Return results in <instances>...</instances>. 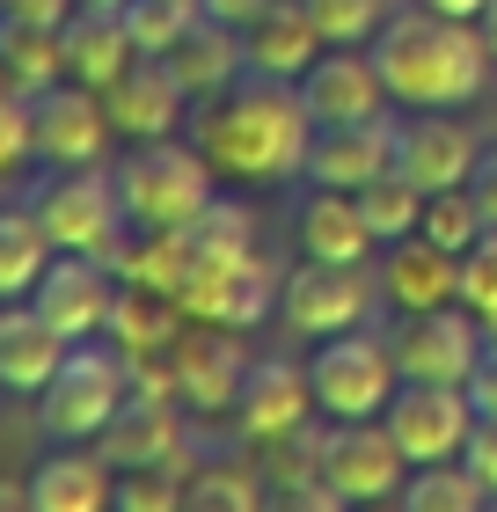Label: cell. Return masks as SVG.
I'll return each mask as SVG.
<instances>
[{"label": "cell", "instance_id": "7dc6e473", "mask_svg": "<svg viewBox=\"0 0 497 512\" xmlns=\"http://www.w3.org/2000/svg\"><path fill=\"white\" fill-rule=\"evenodd\" d=\"M476 30H483V44H490V59H497V0H490V8L476 15Z\"/></svg>", "mask_w": 497, "mask_h": 512}, {"label": "cell", "instance_id": "1f68e13d", "mask_svg": "<svg viewBox=\"0 0 497 512\" xmlns=\"http://www.w3.org/2000/svg\"><path fill=\"white\" fill-rule=\"evenodd\" d=\"M351 198H359V213H366V227H373V242H381V249L402 242V235H417V220H424V191L402 169H381L373 183H359Z\"/></svg>", "mask_w": 497, "mask_h": 512}, {"label": "cell", "instance_id": "bcb514c9", "mask_svg": "<svg viewBox=\"0 0 497 512\" xmlns=\"http://www.w3.org/2000/svg\"><path fill=\"white\" fill-rule=\"evenodd\" d=\"M30 505V483H15V476H0V512H22Z\"/></svg>", "mask_w": 497, "mask_h": 512}, {"label": "cell", "instance_id": "277c9868", "mask_svg": "<svg viewBox=\"0 0 497 512\" xmlns=\"http://www.w3.org/2000/svg\"><path fill=\"white\" fill-rule=\"evenodd\" d=\"M125 395H132V359L117 344L81 337V344H66L59 374L37 388V425L59 447H96V432L125 410Z\"/></svg>", "mask_w": 497, "mask_h": 512}, {"label": "cell", "instance_id": "603a6c76", "mask_svg": "<svg viewBox=\"0 0 497 512\" xmlns=\"http://www.w3.org/2000/svg\"><path fill=\"white\" fill-rule=\"evenodd\" d=\"M242 59H249V74H271V81H300L307 66L322 59V30L307 22L300 0H271L264 15L242 30Z\"/></svg>", "mask_w": 497, "mask_h": 512}, {"label": "cell", "instance_id": "d4e9b609", "mask_svg": "<svg viewBox=\"0 0 497 512\" xmlns=\"http://www.w3.org/2000/svg\"><path fill=\"white\" fill-rule=\"evenodd\" d=\"M117 491V469L103 454H44L30 476V512H103Z\"/></svg>", "mask_w": 497, "mask_h": 512}, {"label": "cell", "instance_id": "d6986e66", "mask_svg": "<svg viewBox=\"0 0 497 512\" xmlns=\"http://www.w3.org/2000/svg\"><path fill=\"white\" fill-rule=\"evenodd\" d=\"M381 169H395V118H366V125H315L300 176L322 191H359Z\"/></svg>", "mask_w": 497, "mask_h": 512}, {"label": "cell", "instance_id": "4fadbf2b", "mask_svg": "<svg viewBox=\"0 0 497 512\" xmlns=\"http://www.w3.org/2000/svg\"><path fill=\"white\" fill-rule=\"evenodd\" d=\"M293 88H300V103H307L315 125H366V118H388L395 110L373 52H351V44H322V59L307 66Z\"/></svg>", "mask_w": 497, "mask_h": 512}, {"label": "cell", "instance_id": "7402d4cb", "mask_svg": "<svg viewBox=\"0 0 497 512\" xmlns=\"http://www.w3.org/2000/svg\"><path fill=\"white\" fill-rule=\"evenodd\" d=\"M66 344H74V337H59L30 300H0V388H8V395H37L44 381L59 374Z\"/></svg>", "mask_w": 497, "mask_h": 512}, {"label": "cell", "instance_id": "8fae6325", "mask_svg": "<svg viewBox=\"0 0 497 512\" xmlns=\"http://www.w3.org/2000/svg\"><path fill=\"white\" fill-rule=\"evenodd\" d=\"M110 300H117V264L103 256H81V249H59L44 278L30 286V308L52 322L59 337H103L110 330Z\"/></svg>", "mask_w": 497, "mask_h": 512}, {"label": "cell", "instance_id": "7bdbcfd3", "mask_svg": "<svg viewBox=\"0 0 497 512\" xmlns=\"http://www.w3.org/2000/svg\"><path fill=\"white\" fill-rule=\"evenodd\" d=\"M0 15H15V22H44V30H59V22L74 15V0H0Z\"/></svg>", "mask_w": 497, "mask_h": 512}, {"label": "cell", "instance_id": "4dcf8cb0", "mask_svg": "<svg viewBox=\"0 0 497 512\" xmlns=\"http://www.w3.org/2000/svg\"><path fill=\"white\" fill-rule=\"evenodd\" d=\"M483 476L468 461H424L402 476V512H483Z\"/></svg>", "mask_w": 497, "mask_h": 512}, {"label": "cell", "instance_id": "484cf974", "mask_svg": "<svg viewBox=\"0 0 497 512\" xmlns=\"http://www.w3.org/2000/svg\"><path fill=\"white\" fill-rule=\"evenodd\" d=\"M183 322H191V315H183L169 293L132 286V278H125V286H117V300H110V344H117L125 359H161V352L183 337Z\"/></svg>", "mask_w": 497, "mask_h": 512}, {"label": "cell", "instance_id": "74e56055", "mask_svg": "<svg viewBox=\"0 0 497 512\" xmlns=\"http://www.w3.org/2000/svg\"><path fill=\"white\" fill-rule=\"evenodd\" d=\"M417 235H432L439 249H468V242H476L483 235V213H476V198H468V191H432V198H424V220H417Z\"/></svg>", "mask_w": 497, "mask_h": 512}, {"label": "cell", "instance_id": "6da1fadb", "mask_svg": "<svg viewBox=\"0 0 497 512\" xmlns=\"http://www.w3.org/2000/svg\"><path fill=\"white\" fill-rule=\"evenodd\" d=\"M307 139H315V118H307L300 88L271 81V74L227 81L220 96H205L198 118H191V147L227 183H286V176H300Z\"/></svg>", "mask_w": 497, "mask_h": 512}, {"label": "cell", "instance_id": "ab89813d", "mask_svg": "<svg viewBox=\"0 0 497 512\" xmlns=\"http://www.w3.org/2000/svg\"><path fill=\"white\" fill-rule=\"evenodd\" d=\"M461 461L483 476V491L497 498V417H476V432H468V447H461Z\"/></svg>", "mask_w": 497, "mask_h": 512}, {"label": "cell", "instance_id": "8d00e7d4", "mask_svg": "<svg viewBox=\"0 0 497 512\" xmlns=\"http://www.w3.org/2000/svg\"><path fill=\"white\" fill-rule=\"evenodd\" d=\"M300 8L322 30V44H373V30L388 22V0H300Z\"/></svg>", "mask_w": 497, "mask_h": 512}, {"label": "cell", "instance_id": "f1b7e54d", "mask_svg": "<svg viewBox=\"0 0 497 512\" xmlns=\"http://www.w3.org/2000/svg\"><path fill=\"white\" fill-rule=\"evenodd\" d=\"M0 66H8V81L22 96H44L52 81H66V44H59V30H44V22L0 15Z\"/></svg>", "mask_w": 497, "mask_h": 512}, {"label": "cell", "instance_id": "cb8c5ba5", "mask_svg": "<svg viewBox=\"0 0 497 512\" xmlns=\"http://www.w3.org/2000/svg\"><path fill=\"white\" fill-rule=\"evenodd\" d=\"M373 249L381 242H373V227H366L351 191H322L315 183L300 198V256H315V264H366Z\"/></svg>", "mask_w": 497, "mask_h": 512}, {"label": "cell", "instance_id": "60d3db41", "mask_svg": "<svg viewBox=\"0 0 497 512\" xmlns=\"http://www.w3.org/2000/svg\"><path fill=\"white\" fill-rule=\"evenodd\" d=\"M461 191L476 198L483 227H497V147H483V154H476V169H468V183H461Z\"/></svg>", "mask_w": 497, "mask_h": 512}, {"label": "cell", "instance_id": "30bf717a", "mask_svg": "<svg viewBox=\"0 0 497 512\" xmlns=\"http://www.w3.org/2000/svg\"><path fill=\"white\" fill-rule=\"evenodd\" d=\"M373 278L381 271H366V264H315V256H300V271H286L278 315H286V330H300V337L359 330L373 315Z\"/></svg>", "mask_w": 497, "mask_h": 512}, {"label": "cell", "instance_id": "44dd1931", "mask_svg": "<svg viewBox=\"0 0 497 512\" xmlns=\"http://www.w3.org/2000/svg\"><path fill=\"white\" fill-rule=\"evenodd\" d=\"M59 44H66V81L96 88V96L139 59V44H132V30H125L117 8H74L59 22Z\"/></svg>", "mask_w": 497, "mask_h": 512}, {"label": "cell", "instance_id": "9c48e42d", "mask_svg": "<svg viewBox=\"0 0 497 512\" xmlns=\"http://www.w3.org/2000/svg\"><path fill=\"white\" fill-rule=\"evenodd\" d=\"M30 139H37V161L44 169H96V161L110 154V103L96 96V88L81 81H52L44 96H30Z\"/></svg>", "mask_w": 497, "mask_h": 512}, {"label": "cell", "instance_id": "681fc988", "mask_svg": "<svg viewBox=\"0 0 497 512\" xmlns=\"http://www.w3.org/2000/svg\"><path fill=\"white\" fill-rule=\"evenodd\" d=\"M74 8H125V0H74Z\"/></svg>", "mask_w": 497, "mask_h": 512}, {"label": "cell", "instance_id": "7a4b0ae2", "mask_svg": "<svg viewBox=\"0 0 497 512\" xmlns=\"http://www.w3.org/2000/svg\"><path fill=\"white\" fill-rule=\"evenodd\" d=\"M366 52H373L388 96L402 110H461V103H476L483 81H490L483 30L476 22H454V15H432L424 0L410 15H388Z\"/></svg>", "mask_w": 497, "mask_h": 512}, {"label": "cell", "instance_id": "d590c367", "mask_svg": "<svg viewBox=\"0 0 497 512\" xmlns=\"http://www.w3.org/2000/svg\"><path fill=\"white\" fill-rule=\"evenodd\" d=\"M461 308L483 322V337L497 344V227H483L461 249Z\"/></svg>", "mask_w": 497, "mask_h": 512}, {"label": "cell", "instance_id": "c3c4849f", "mask_svg": "<svg viewBox=\"0 0 497 512\" xmlns=\"http://www.w3.org/2000/svg\"><path fill=\"white\" fill-rule=\"evenodd\" d=\"M8 96H22V88H15V81H8V66H0V103H8Z\"/></svg>", "mask_w": 497, "mask_h": 512}, {"label": "cell", "instance_id": "ee69618b", "mask_svg": "<svg viewBox=\"0 0 497 512\" xmlns=\"http://www.w3.org/2000/svg\"><path fill=\"white\" fill-rule=\"evenodd\" d=\"M198 8H205L212 22H227V30H249V22H256V15H264V8H271V0H198Z\"/></svg>", "mask_w": 497, "mask_h": 512}, {"label": "cell", "instance_id": "ba28073f", "mask_svg": "<svg viewBox=\"0 0 497 512\" xmlns=\"http://www.w3.org/2000/svg\"><path fill=\"white\" fill-rule=\"evenodd\" d=\"M410 454L395 447V432L381 417H329L322 425V476L344 505H381L402 491Z\"/></svg>", "mask_w": 497, "mask_h": 512}, {"label": "cell", "instance_id": "52a82bcc", "mask_svg": "<svg viewBox=\"0 0 497 512\" xmlns=\"http://www.w3.org/2000/svg\"><path fill=\"white\" fill-rule=\"evenodd\" d=\"M381 425L395 432V447L410 454V469H424V461H461L468 432H476V403H468L461 381H402L388 395Z\"/></svg>", "mask_w": 497, "mask_h": 512}, {"label": "cell", "instance_id": "ffe728a7", "mask_svg": "<svg viewBox=\"0 0 497 512\" xmlns=\"http://www.w3.org/2000/svg\"><path fill=\"white\" fill-rule=\"evenodd\" d=\"M381 293L395 300L402 315L446 308V300H461V256H454V249H439L432 235H402V242H388Z\"/></svg>", "mask_w": 497, "mask_h": 512}, {"label": "cell", "instance_id": "8992f818", "mask_svg": "<svg viewBox=\"0 0 497 512\" xmlns=\"http://www.w3.org/2000/svg\"><path fill=\"white\" fill-rule=\"evenodd\" d=\"M307 388H315V410L322 417H381L388 395L402 388L395 344L359 337V330L322 337V352L307 359Z\"/></svg>", "mask_w": 497, "mask_h": 512}, {"label": "cell", "instance_id": "9a60e30c", "mask_svg": "<svg viewBox=\"0 0 497 512\" xmlns=\"http://www.w3.org/2000/svg\"><path fill=\"white\" fill-rule=\"evenodd\" d=\"M96 454L110 469H147V461H176V469H191V432H183V403L176 395H147L132 388L125 410L110 417L96 432Z\"/></svg>", "mask_w": 497, "mask_h": 512}, {"label": "cell", "instance_id": "7c38bea8", "mask_svg": "<svg viewBox=\"0 0 497 512\" xmlns=\"http://www.w3.org/2000/svg\"><path fill=\"white\" fill-rule=\"evenodd\" d=\"M242 330H220V322H183V337L169 344V381H176V403H191L198 417H220L234 410L242 395Z\"/></svg>", "mask_w": 497, "mask_h": 512}, {"label": "cell", "instance_id": "e0dca14e", "mask_svg": "<svg viewBox=\"0 0 497 512\" xmlns=\"http://www.w3.org/2000/svg\"><path fill=\"white\" fill-rule=\"evenodd\" d=\"M315 388H307V366L293 359H249L242 374V395H234V425H242L249 447H264V439H286L300 425H315Z\"/></svg>", "mask_w": 497, "mask_h": 512}, {"label": "cell", "instance_id": "836d02e7", "mask_svg": "<svg viewBox=\"0 0 497 512\" xmlns=\"http://www.w3.org/2000/svg\"><path fill=\"white\" fill-rule=\"evenodd\" d=\"M117 15H125L132 44H139V52H154V59H169L176 44H183V37H191L198 22H205V8H198V0H125Z\"/></svg>", "mask_w": 497, "mask_h": 512}, {"label": "cell", "instance_id": "e575fe53", "mask_svg": "<svg viewBox=\"0 0 497 512\" xmlns=\"http://www.w3.org/2000/svg\"><path fill=\"white\" fill-rule=\"evenodd\" d=\"M183 483H191V469H176V461L117 469V491H110V505H117V512H176V505H183Z\"/></svg>", "mask_w": 497, "mask_h": 512}, {"label": "cell", "instance_id": "d6a6232c", "mask_svg": "<svg viewBox=\"0 0 497 512\" xmlns=\"http://www.w3.org/2000/svg\"><path fill=\"white\" fill-rule=\"evenodd\" d=\"M183 505H198V512H256V505H264V469H242V461H198L191 483H183Z\"/></svg>", "mask_w": 497, "mask_h": 512}, {"label": "cell", "instance_id": "3957f363", "mask_svg": "<svg viewBox=\"0 0 497 512\" xmlns=\"http://www.w3.org/2000/svg\"><path fill=\"white\" fill-rule=\"evenodd\" d=\"M110 176H117V205H125L132 235H176V227H191L205 205L220 198V169L176 132L139 139Z\"/></svg>", "mask_w": 497, "mask_h": 512}, {"label": "cell", "instance_id": "2e32d148", "mask_svg": "<svg viewBox=\"0 0 497 512\" xmlns=\"http://www.w3.org/2000/svg\"><path fill=\"white\" fill-rule=\"evenodd\" d=\"M476 132H468L454 110H410V118L395 125V169L417 183L424 198L432 191H461L468 169H476Z\"/></svg>", "mask_w": 497, "mask_h": 512}, {"label": "cell", "instance_id": "5b68a950", "mask_svg": "<svg viewBox=\"0 0 497 512\" xmlns=\"http://www.w3.org/2000/svg\"><path fill=\"white\" fill-rule=\"evenodd\" d=\"M44 235H52V249H81V256H103V264H117L132 242V220L125 205H117V176L103 169H52L30 191Z\"/></svg>", "mask_w": 497, "mask_h": 512}, {"label": "cell", "instance_id": "f6af8a7d", "mask_svg": "<svg viewBox=\"0 0 497 512\" xmlns=\"http://www.w3.org/2000/svg\"><path fill=\"white\" fill-rule=\"evenodd\" d=\"M424 8H432V15H454V22H476L490 0H424Z\"/></svg>", "mask_w": 497, "mask_h": 512}, {"label": "cell", "instance_id": "f546056e", "mask_svg": "<svg viewBox=\"0 0 497 512\" xmlns=\"http://www.w3.org/2000/svg\"><path fill=\"white\" fill-rule=\"evenodd\" d=\"M183 249H191V271L198 264H249L256 256V220H249V205H234V198H212L205 213L183 227ZM183 271V278H191ZM183 293V286H176Z\"/></svg>", "mask_w": 497, "mask_h": 512}, {"label": "cell", "instance_id": "83f0119b", "mask_svg": "<svg viewBox=\"0 0 497 512\" xmlns=\"http://www.w3.org/2000/svg\"><path fill=\"white\" fill-rule=\"evenodd\" d=\"M52 235H44L37 205H0V300H30V286L44 278V264H52Z\"/></svg>", "mask_w": 497, "mask_h": 512}, {"label": "cell", "instance_id": "4316f807", "mask_svg": "<svg viewBox=\"0 0 497 512\" xmlns=\"http://www.w3.org/2000/svg\"><path fill=\"white\" fill-rule=\"evenodd\" d=\"M169 66H176V81L191 88V103H205V96H220L227 81H242L249 74V59H242V30H227V22H198L191 37L169 52Z\"/></svg>", "mask_w": 497, "mask_h": 512}, {"label": "cell", "instance_id": "f35d334b", "mask_svg": "<svg viewBox=\"0 0 497 512\" xmlns=\"http://www.w3.org/2000/svg\"><path fill=\"white\" fill-rule=\"evenodd\" d=\"M22 161H37V139H30V96H8V103H0V176H15Z\"/></svg>", "mask_w": 497, "mask_h": 512}, {"label": "cell", "instance_id": "ac0fdd59", "mask_svg": "<svg viewBox=\"0 0 497 512\" xmlns=\"http://www.w3.org/2000/svg\"><path fill=\"white\" fill-rule=\"evenodd\" d=\"M103 103H110L117 139H132V147H139V139H169V132L183 125V103H191V88L176 81V66H169V59L139 52L125 74L103 88Z\"/></svg>", "mask_w": 497, "mask_h": 512}, {"label": "cell", "instance_id": "5bb4252c", "mask_svg": "<svg viewBox=\"0 0 497 512\" xmlns=\"http://www.w3.org/2000/svg\"><path fill=\"white\" fill-rule=\"evenodd\" d=\"M483 322L461 308V300H446V308H424L410 315V330L395 337V366H402V381H461L476 374V359H483Z\"/></svg>", "mask_w": 497, "mask_h": 512}, {"label": "cell", "instance_id": "b9f144b4", "mask_svg": "<svg viewBox=\"0 0 497 512\" xmlns=\"http://www.w3.org/2000/svg\"><path fill=\"white\" fill-rule=\"evenodd\" d=\"M468 403H476V417H497V344H483L476 374H468Z\"/></svg>", "mask_w": 497, "mask_h": 512}]
</instances>
